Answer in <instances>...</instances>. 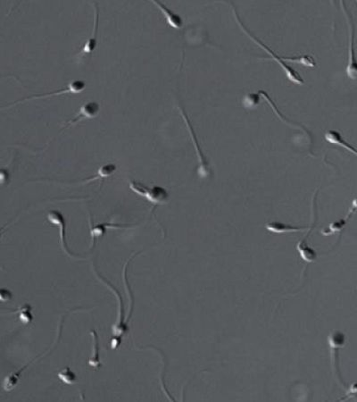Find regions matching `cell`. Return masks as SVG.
I'll return each instance as SVG.
<instances>
[{
	"mask_svg": "<svg viewBox=\"0 0 357 402\" xmlns=\"http://www.w3.org/2000/svg\"><path fill=\"white\" fill-rule=\"evenodd\" d=\"M130 189L136 193L138 196L143 197L148 202L151 203L154 206L164 205L168 202L169 193L167 189L160 186L148 187L142 182H137L135 180L129 181Z\"/></svg>",
	"mask_w": 357,
	"mask_h": 402,
	"instance_id": "7a4b0ae2",
	"label": "cell"
},
{
	"mask_svg": "<svg viewBox=\"0 0 357 402\" xmlns=\"http://www.w3.org/2000/svg\"><path fill=\"white\" fill-rule=\"evenodd\" d=\"M312 228H313V226H312V228L310 229L309 233L307 234V236L304 238L301 241H299V243L296 244V247H296L298 251H299L300 256L302 257L303 260L307 262V263L315 261L316 258H317V253H316V251H314L313 248H312V247H309L308 244H307V242H306V239L308 237L310 233L312 232Z\"/></svg>",
	"mask_w": 357,
	"mask_h": 402,
	"instance_id": "2e32d148",
	"label": "cell"
},
{
	"mask_svg": "<svg viewBox=\"0 0 357 402\" xmlns=\"http://www.w3.org/2000/svg\"><path fill=\"white\" fill-rule=\"evenodd\" d=\"M328 342L330 344V350H331V361L333 363L334 361H336L338 359V356H336V354H338L339 350L345 346L346 336H345V334H342L340 331H332L329 337H328ZM336 367L338 366H336V362H335L333 365L334 372H336V373L339 374L338 375L340 377V380L342 381L341 376H340V371L338 370Z\"/></svg>",
	"mask_w": 357,
	"mask_h": 402,
	"instance_id": "9c48e42d",
	"label": "cell"
},
{
	"mask_svg": "<svg viewBox=\"0 0 357 402\" xmlns=\"http://www.w3.org/2000/svg\"><path fill=\"white\" fill-rule=\"evenodd\" d=\"M91 335L93 337V354L91 357H89L88 364L91 368H94L95 369H100L101 368V366H102L101 362H100V338H98V335H97L95 330H93L91 332Z\"/></svg>",
	"mask_w": 357,
	"mask_h": 402,
	"instance_id": "d6986e66",
	"label": "cell"
},
{
	"mask_svg": "<svg viewBox=\"0 0 357 402\" xmlns=\"http://www.w3.org/2000/svg\"><path fill=\"white\" fill-rule=\"evenodd\" d=\"M179 110L181 112L182 118L185 122L186 125H187L188 130H189V134H190L191 139H192L193 144H194L195 148H196V156H197V158H199V169H197L199 176L202 179L207 178L211 175V169H210L209 164L206 160V157H205L204 153L202 152V149L200 148L197 138L196 136V132L194 131L192 125L189 122V117H187L185 111L182 109V107H179Z\"/></svg>",
	"mask_w": 357,
	"mask_h": 402,
	"instance_id": "3957f363",
	"label": "cell"
},
{
	"mask_svg": "<svg viewBox=\"0 0 357 402\" xmlns=\"http://www.w3.org/2000/svg\"><path fill=\"white\" fill-rule=\"evenodd\" d=\"M324 138H325L327 142H329L330 144L340 146L341 148L347 149V151L351 152L354 156H356V149L344 140L340 131H335V130H330V131H327L326 133H325Z\"/></svg>",
	"mask_w": 357,
	"mask_h": 402,
	"instance_id": "9a60e30c",
	"label": "cell"
},
{
	"mask_svg": "<svg viewBox=\"0 0 357 402\" xmlns=\"http://www.w3.org/2000/svg\"><path fill=\"white\" fill-rule=\"evenodd\" d=\"M32 307L29 303H25L23 306L18 308L17 310L14 311L13 314H16L18 318L24 324L31 323L33 321V315H32Z\"/></svg>",
	"mask_w": 357,
	"mask_h": 402,
	"instance_id": "ffe728a7",
	"label": "cell"
},
{
	"mask_svg": "<svg viewBox=\"0 0 357 402\" xmlns=\"http://www.w3.org/2000/svg\"><path fill=\"white\" fill-rule=\"evenodd\" d=\"M116 170L117 166L114 164H107V165H102L98 168L95 176L90 177V178L85 179V181L81 182V184H85V183L94 182V181H96V180H102V179L107 178L109 176H113V174L116 172Z\"/></svg>",
	"mask_w": 357,
	"mask_h": 402,
	"instance_id": "ac0fdd59",
	"label": "cell"
},
{
	"mask_svg": "<svg viewBox=\"0 0 357 402\" xmlns=\"http://www.w3.org/2000/svg\"><path fill=\"white\" fill-rule=\"evenodd\" d=\"M257 94L259 95V96H262L263 98H264V99H265V101H266V102H267V103L270 105V107H271V109L274 111V113L277 114V117H278L279 118H280V119L282 121V122H284L285 124H289V125H290V126H292V127L300 128V129H302V131H305L306 134L311 135L309 131L306 130L305 126H303V125H301L300 124H298V123H294V122H292V121L289 120V119H287L286 117H283V116H282V113H281V111L278 110V108H277V107H276V105H275L274 102H273V100H271V98L268 96L267 93L265 92V90H259V91L257 92Z\"/></svg>",
	"mask_w": 357,
	"mask_h": 402,
	"instance_id": "e0dca14e",
	"label": "cell"
},
{
	"mask_svg": "<svg viewBox=\"0 0 357 402\" xmlns=\"http://www.w3.org/2000/svg\"><path fill=\"white\" fill-rule=\"evenodd\" d=\"M96 276L100 279L101 282H103L111 290L113 291L114 295L116 296L118 301H119V313H118V318H117L116 323L113 324L112 327V333L114 338H116L118 340H122V336L125 334V333H127L128 327L127 323L124 321V303H123V299H122V296L120 295V293L117 292V290L115 288H113V286L111 285L109 282L105 281V279L100 276V275L96 274Z\"/></svg>",
	"mask_w": 357,
	"mask_h": 402,
	"instance_id": "8992f818",
	"label": "cell"
},
{
	"mask_svg": "<svg viewBox=\"0 0 357 402\" xmlns=\"http://www.w3.org/2000/svg\"><path fill=\"white\" fill-rule=\"evenodd\" d=\"M95 6V15H94V29H93L92 35L87 41L83 48L81 49L79 55L84 54H91L97 46V33H98V26H100V10H98V4L93 2Z\"/></svg>",
	"mask_w": 357,
	"mask_h": 402,
	"instance_id": "8fae6325",
	"label": "cell"
},
{
	"mask_svg": "<svg viewBox=\"0 0 357 402\" xmlns=\"http://www.w3.org/2000/svg\"><path fill=\"white\" fill-rule=\"evenodd\" d=\"M152 3L156 6L158 7V9L161 11L165 19H166L167 24L170 26H172V28H174L176 30L182 29V26H183V21H182V17L179 14H175L174 12H172L171 9H169L168 7H166L164 4L161 3V2L152 1Z\"/></svg>",
	"mask_w": 357,
	"mask_h": 402,
	"instance_id": "4fadbf2b",
	"label": "cell"
},
{
	"mask_svg": "<svg viewBox=\"0 0 357 402\" xmlns=\"http://www.w3.org/2000/svg\"><path fill=\"white\" fill-rule=\"evenodd\" d=\"M61 326H60V327H59V331H58V335H57V339H56V340H55V343L53 344L52 345V347L48 350V351H46V352H44L43 354L39 355V356H38L37 357H35L34 359L33 360H31L30 363H28L26 366H24V368H22L20 370H18V371L14 372V373H12V374H10V375H7V377H5V379L3 380V382H2V388H3L4 391H6V392H11V391H13L16 386H17L18 384H19V381H20V379H21L22 375H23V373H24L26 369H27L30 366H31V364H33V363H35L36 361L38 360V358L39 357H43L44 356H46V355L48 354V352L49 351H51L52 349H53V347L55 346V344L56 343V342H58L59 340H60V336H61Z\"/></svg>",
	"mask_w": 357,
	"mask_h": 402,
	"instance_id": "52a82bcc",
	"label": "cell"
},
{
	"mask_svg": "<svg viewBox=\"0 0 357 402\" xmlns=\"http://www.w3.org/2000/svg\"><path fill=\"white\" fill-rule=\"evenodd\" d=\"M100 111V104L96 103L95 101H88L86 103L83 104V106L80 108V111L76 114L74 118L72 120L67 122L66 126L63 127L61 131L68 129L74 124H78L81 121L85 120V119H92L98 114Z\"/></svg>",
	"mask_w": 357,
	"mask_h": 402,
	"instance_id": "ba28073f",
	"label": "cell"
},
{
	"mask_svg": "<svg viewBox=\"0 0 357 402\" xmlns=\"http://www.w3.org/2000/svg\"><path fill=\"white\" fill-rule=\"evenodd\" d=\"M259 95L257 93L255 94H250L245 96L243 100V105L246 108H253L259 103Z\"/></svg>",
	"mask_w": 357,
	"mask_h": 402,
	"instance_id": "603a6c76",
	"label": "cell"
},
{
	"mask_svg": "<svg viewBox=\"0 0 357 402\" xmlns=\"http://www.w3.org/2000/svg\"><path fill=\"white\" fill-rule=\"evenodd\" d=\"M57 376L66 385H75L76 382H77V375L68 367H66L61 371H59Z\"/></svg>",
	"mask_w": 357,
	"mask_h": 402,
	"instance_id": "7402d4cb",
	"label": "cell"
},
{
	"mask_svg": "<svg viewBox=\"0 0 357 402\" xmlns=\"http://www.w3.org/2000/svg\"><path fill=\"white\" fill-rule=\"evenodd\" d=\"M345 16L347 18V25L349 29V48H348V63L347 66V74L351 80L355 81L357 77L356 62L354 56V24L349 12L345 7V3L341 2Z\"/></svg>",
	"mask_w": 357,
	"mask_h": 402,
	"instance_id": "277c9868",
	"label": "cell"
},
{
	"mask_svg": "<svg viewBox=\"0 0 357 402\" xmlns=\"http://www.w3.org/2000/svg\"><path fill=\"white\" fill-rule=\"evenodd\" d=\"M12 299H13V293L10 290L0 288V301L1 302H8Z\"/></svg>",
	"mask_w": 357,
	"mask_h": 402,
	"instance_id": "cb8c5ba5",
	"label": "cell"
},
{
	"mask_svg": "<svg viewBox=\"0 0 357 402\" xmlns=\"http://www.w3.org/2000/svg\"><path fill=\"white\" fill-rule=\"evenodd\" d=\"M86 88V84L83 81H73L69 83L67 88L65 89H60L58 91H55V92L48 93L47 95H39V96H32L29 97L27 99H24V100H21L20 102L18 103H21L23 101H26V100H36V99H43V98H47V97L54 96V95H60V94H66V93H70V94H79V93L83 92V90ZM16 103V104H18ZM14 104V105H16Z\"/></svg>",
	"mask_w": 357,
	"mask_h": 402,
	"instance_id": "7c38bea8",
	"label": "cell"
},
{
	"mask_svg": "<svg viewBox=\"0 0 357 402\" xmlns=\"http://www.w3.org/2000/svg\"><path fill=\"white\" fill-rule=\"evenodd\" d=\"M133 226L134 225H130V224H118L114 223H101L98 224L89 223V232L92 239L93 247L96 245V241L100 238L103 237L107 229H126Z\"/></svg>",
	"mask_w": 357,
	"mask_h": 402,
	"instance_id": "30bf717a",
	"label": "cell"
},
{
	"mask_svg": "<svg viewBox=\"0 0 357 402\" xmlns=\"http://www.w3.org/2000/svg\"><path fill=\"white\" fill-rule=\"evenodd\" d=\"M354 210H355V207H354L353 210L351 211L350 213L347 215V217H346V218H344V219H341V220L336 221V222H333V223H330V225L328 226V228L324 229V230L322 232V234H323V235H326V236H328V235H331V234H336V233H338V232H341V231L343 230L344 226L346 225V223H347V220H348V218H349V217H350L351 216H352V215L354 213Z\"/></svg>",
	"mask_w": 357,
	"mask_h": 402,
	"instance_id": "44dd1931",
	"label": "cell"
},
{
	"mask_svg": "<svg viewBox=\"0 0 357 402\" xmlns=\"http://www.w3.org/2000/svg\"><path fill=\"white\" fill-rule=\"evenodd\" d=\"M232 13H233L234 17L236 19V22H237V24L240 25V27L242 29V31H244L245 33H246V34H247L255 44L258 45L260 48H263V49L267 53L268 55L271 56V59H273L274 61L277 62V64H279V66H281V67L283 69V71L285 72L286 75L288 77V79H289L291 83H295V84H298V85H303V84L305 83V81L303 79L302 76L300 75L299 72H296V71L292 68V67L288 66V65H286V63L282 61L280 55L275 54L273 50H271V48H269L268 46H266L264 42H262L257 37H255L254 35L252 34V32H250V31L245 26L244 24H242L241 18L239 16L237 11L235 10L234 7L233 9H232Z\"/></svg>",
	"mask_w": 357,
	"mask_h": 402,
	"instance_id": "6da1fadb",
	"label": "cell"
},
{
	"mask_svg": "<svg viewBox=\"0 0 357 402\" xmlns=\"http://www.w3.org/2000/svg\"><path fill=\"white\" fill-rule=\"evenodd\" d=\"M47 218H48L49 223L58 227L60 243H61V247H62L63 251H65V253L70 258H79L78 255L72 253L68 247V244L66 241V221L62 212H60L57 209L49 210L48 215H47Z\"/></svg>",
	"mask_w": 357,
	"mask_h": 402,
	"instance_id": "5b68a950",
	"label": "cell"
},
{
	"mask_svg": "<svg viewBox=\"0 0 357 402\" xmlns=\"http://www.w3.org/2000/svg\"><path fill=\"white\" fill-rule=\"evenodd\" d=\"M18 217L15 219V220L13 221V222H11V223H7V224H5L3 227H1L0 228V241H1V239H2V236H3L4 233L6 232V229H7L8 227H10L12 224H14L16 221H17Z\"/></svg>",
	"mask_w": 357,
	"mask_h": 402,
	"instance_id": "d4e9b609",
	"label": "cell"
},
{
	"mask_svg": "<svg viewBox=\"0 0 357 402\" xmlns=\"http://www.w3.org/2000/svg\"><path fill=\"white\" fill-rule=\"evenodd\" d=\"M266 229L269 232L275 233V234H284V233H298V232H303V231L309 230L311 227L307 226H293L289 223H282V222H271L268 223L266 225Z\"/></svg>",
	"mask_w": 357,
	"mask_h": 402,
	"instance_id": "5bb4252c",
	"label": "cell"
}]
</instances>
